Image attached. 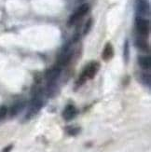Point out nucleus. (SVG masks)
Returning <instances> with one entry per match:
<instances>
[{
    "label": "nucleus",
    "instance_id": "8",
    "mask_svg": "<svg viewBox=\"0 0 151 152\" xmlns=\"http://www.w3.org/2000/svg\"><path fill=\"white\" fill-rule=\"evenodd\" d=\"M61 74V67L60 66H55L52 69L49 70L46 74V77L50 81L49 83H52V82H55V80L57 79V77L60 76Z\"/></svg>",
    "mask_w": 151,
    "mask_h": 152
},
{
    "label": "nucleus",
    "instance_id": "14",
    "mask_svg": "<svg viewBox=\"0 0 151 152\" xmlns=\"http://www.w3.org/2000/svg\"><path fill=\"white\" fill-rule=\"evenodd\" d=\"M93 18H90L88 21L86 22V23H85V26H84V30H83V35H87L88 33L90 31L91 26H93Z\"/></svg>",
    "mask_w": 151,
    "mask_h": 152
},
{
    "label": "nucleus",
    "instance_id": "5",
    "mask_svg": "<svg viewBox=\"0 0 151 152\" xmlns=\"http://www.w3.org/2000/svg\"><path fill=\"white\" fill-rule=\"evenodd\" d=\"M136 11L140 17L149 16L150 14V6L146 0H137L136 2Z\"/></svg>",
    "mask_w": 151,
    "mask_h": 152
},
{
    "label": "nucleus",
    "instance_id": "13",
    "mask_svg": "<svg viewBox=\"0 0 151 152\" xmlns=\"http://www.w3.org/2000/svg\"><path fill=\"white\" fill-rule=\"evenodd\" d=\"M66 132L69 135L75 136L80 133V127H76V126H69L66 128Z\"/></svg>",
    "mask_w": 151,
    "mask_h": 152
},
{
    "label": "nucleus",
    "instance_id": "10",
    "mask_svg": "<svg viewBox=\"0 0 151 152\" xmlns=\"http://www.w3.org/2000/svg\"><path fill=\"white\" fill-rule=\"evenodd\" d=\"M25 104L23 102H17L15 103L14 104L12 105V107H10V110H9V114L11 117H14L16 116L20 111H22L24 107Z\"/></svg>",
    "mask_w": 151,
    "mask_h": 152
},
{
    "label": "nucleus",
    "instance_id": "1",
    "mask_svg": "<svg viewBox=\"0 0 151 152\" xmlns=\"http://www.w3.org/2000/svg\"><path fill=\"white\" fill-rule=\"evenodd\" d=\"M43 107V101L41 97L39 96V94H36V96L32 99L31 101V104H30V107L29 110L26 114V118L29 120V118H33L35 115H36L38 113V111L41 109V107Z\"/></svg>",
    "mask_w": 151,
    "mask_h": 152
},
{
    "label": "nucleus",
    "instance_id": "9",
    "mask_svg": "<svg viewBox=\"0 0 151 152\" xmlns=\"http://www.w3.org/2000/svg\"><path fill=\"white\" fill-rule=\"evenodd\" d=\"M138 63L144 70H148L151 66V59L148 56H139Z\"/></svg>",
    "mask_w": 151,
    "mask_h": 152
},
{
    "label": "nucleus",
    "instance_id": "17",
    "mask_svg": "<svg viewBox=\"0 0 151 152\" xmlns=\"http://www.w3.org/2000/svg\"><path fill=\"white\" fill-rule=\"evenodd\" d=\"M12 148H13V145L10 144V145H9V146H7V147L2 150V152H10V151L12 150Z\"/></svg>",
    "mask_w": 151,
    "mask_h": 152
},
{
    "label": "nucleus",
    "instance_id": "16",
    "mask_svg": "<svg viewBox=\"0 0 151 152\" xmlns=\"http://www.w3.org/2000/svg\"><path fill=\"white\" fill-rule=\"evenodd\" d=\"M8 107L6 105H1L0 107V120H3V118L8 114Z\"/></svg>",
    "mask_w": 151,
    "mask_h": 152
},
{
    "label": "nucleus",
    "instance_id": "7",
    "mask_svg": "<svg viewBox=\"0 0 151 152\" xmlns=\"http://www.w3.org/2000/svg\"><path fill=\"white\" fill-rule=\"evenodd\" d=\"M113 56H114V48H113L112 44L107 42L106 45H104V48L103 53H102L103 60L104 62H108L113 58Z\"/></svg>",
    "mask_w": 151,
    "mask_h": 152
},
{
    "label": "nucleus",
    "instance_id": "12",
    "mask_svg": "<svg viewBox=\"0 0 151 152\" xmlns=\"http://www.w3.org/2000/svg\"><path fill=\"white\" fill-rule=\"evenodd\" d=\"M141 79H142V82L144 83V85L147 86V87H150L151 85V77H150V74L149 73H144L141 76Z\"/></svg>",
    "mask_w": 151,
    "mask_h": 152
},
{
    "label": "nucleus",
    "instance_id": "6",
    "mask_svg": "<svg viewBox=\"0 0 151 152\" xmlns=\"http://www.w3.org/2000/svg\"><path fill=\"white\" fill-rule=\"evenodd\" d=\"M77 114V108L75 107V105L73 104H67L66 107H65L63 112V117L65 121H72L73 118H76Z\"/></svg>",
    "mask_w": 151,
    "mask_h": 152
},
{
    "label": "nucleus",
    "instance_id": "15",
    "mask_svg": "<svg viewBox=\"0 0 151 152\" xmlns=\"http://www.w3.org/2000/svg\"><path fill=\"white\" fill-rule=\"evenodd\" d=\"M129 54H130V50H129V41L126 40L125 44H124V59H125L126 64L129 60Z\"/></svg>",
    "mask_w": 151,
    "mask_h": 152
},
{
    "label": "nucleus",
    "instance_id": "4",
    "mask_svg": "<svg viewBox=\"0 0 151 152\" xmlns=\"http://www.w3.org/2000/svg\"><path fill=\"white\" fill-rule=\"evenodd\" d=\"M100 69V64L97 62H91L86 67L84 68L82 73L86 76L87 78H93L95 77L97 72Z\"/></svg>",
    "mask_w": 151,
    "mask_h": 152
},
{
    "label": "nucleus",
    "instance_id": "3",
    "mask_svg": "<svg viewBox=\"0 0 151 152\" xmlns=\"http://www.w3.org/2000/svg\"><path fill=\"white\" fill-rule=\"evenodd\" d=\"M135 27H136L137 32H138L141 36L147 37V35L149 34V30H150L149 21L145 18L137 16L135 19Z\"/></svg>",
    "mask_w": 151,
    "mask_h": 152
},
{
    "label": "nucleus",
    "instance_id": "2",
    "mask_svg": "<svg viewBox=\"0 0 151 152\" xmlns=\"http://www.w3.org/2000/svg\"><path fill=\"white\" fill-rule=\"evenodd\" d=\"M89 10H90V6H89L88 3H84V4H82V5L80 7V8H78V9L75 11L74 14H72V15L70 16V18H69V20H68V22H67V25H68V26L74 25V24L78 21V20L81 19L85 14H87V12L89 11Z\"/></svg>",
    "mask_w": 151,
    "mask_h": 152
},
{
    "label": "nucleus",
    "instance_id": "11",
    "mask_svg": "<svg viewBox=\"0 0 151 152\" xmlns=\"http://www.w3.org/2000/svg\"><path fill=\"white\" fill-rule=\"evenodd\" d=\"M134 45H135V47L137 49H139L142 51H149V46H148V44L145 40L141 39V38L136 39L135 42H134Z\"/></svg>",
    "mask_w": 151,
    "mask_h": 152
}]
</instances>
